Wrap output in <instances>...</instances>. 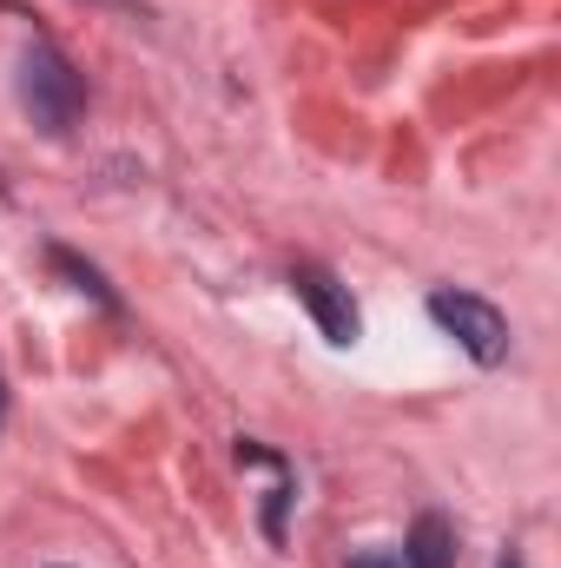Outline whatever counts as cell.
Segmentation results:
<instances>
[{
  "label": "cell",
  "instance_id": "6da1fadb",
  "mask_svg": "<svg viewBox=\"0 0 561 568\" xmlns=\"http://www.w3.org/2000/svg\"><path fill=\"white\" fill-rule=\"evenodd\" d=\"M20 106H27V120L40 126V133H73L80 126V113H86V80H80V67L53 47V40H33L27 53H20Z\"/></svg>",
  "mask_w": 561,
  "mask_h": 568
},
{
  "label": "cell",
  "instance_id": "7a4b0ae2",
  "mask_svg": "<svg viewBox=\"0 0 561 568\" xmlns=\"http://www.w3.org/2000/svg\"><path fill=\"white\" fill-rule=\"evenodd\" d=\"M429 317H436L482 371H496V364L509 357V317H502L489 297H476V291H429Z\"/></svg>",
  "mask_w": 561,
  "mask_h": 568
},
{
  "label": "cell",
  "instance_id": "3957f363",
  "mask_svg": "<svg viewBox=\"0 0 561 568\" xmlns=\"http://www.w3.org/2000/svg\"><path fill=\"white\" fill-rule=\"evenodd\" d=\"M290 291H297V304L310 311V324L330 337V344H357V331H364V317H357V304H350V291L330 278L324 265H297L290 272Z\"/></svg>",
  "mask_w": 561,
  "mask_h": 568
},
{
  "label": "cell",
  "instance_id": "277c9868",
  "mask_svg": "<svg viewBox=\"0 0 561 568\" xmlns=\"http://www.w3.org/2000/svg\"><path fill=\"white\" fill-rule=\"evenodd\" d=\"M397 556H404L410 568H456V529H449L442 516H417Z\"/></svg>",
  "mask_w": 561,
  "mask_h": 568
},
{
  "label": "cell",
  "instance_id": "5b68a950",
  "mask_svg": "<svg viewBox=\"0 0 561 568\" xmlns=\"http://www.w3.org/2000/svg\"><path fill=\"white\" fill-rule=\"evenodd\" d=\"M47 265H53V272H60V278L73 284V291H80V297H93V304H106V311H120V297H113V284L100 278V272H93V265H86V258H73V252H67V245H53V252H47Z\"/></svg>",
  "mask_w": 561,
  "mask_h": 568
},
{
  "label": "cell",
  "instance_id": "8992f818",
  "mask_svg": "<svg viewBox=\"0 0 561 568\" xmlns=\"http://www.w3.org/2000/svg\"><path fill=\"white\" fill-rule=\"evenodd\" d=\"M344 568H410L404 556H384V549H357V556H344Z\"/></svg>",
  "mask_w": 561,
  "mask_h": 568
},
{
  "label": "cell",
  "instance_id": "52a82bcc",
  "mask_svg": "<svg viewBox=\"0 0 561 568\" xmlns=\"http://www.w3.org/2000/svg\"><path fill=\"white\" fill-rule=\"evenodd\" d=\"M496 568H522V556H516V549H502V562Z\"/></svg>",
  "mask_w": 561,
  "mask_h": 568
},
{
  "label": "cell",
  "instance_id": "ba28073f",
  "mask_svg": "<svg viewBox=\"0 0 561 568\" xmlns=\"http://www.w3.org/2000/svg\"><path fill=\"white\" fill-rule=\"evenodd\" d=\"M0 424H7V384H0Z\"/></svg>",
  "mask_w": 561,
  "mask_h": 568
}]
</instances>
